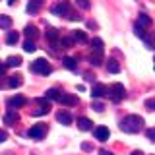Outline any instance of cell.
<instances>
[{
    "label": "cell",
    "mask_w": 155,
    "mask_h": 155,
    "mask_svg": "<svg viewBox=\"0 0 155 155\" xmlns=\"http://www.w3.org/2000/svg\"><path fill=\"white\" fill-rule=\"evenodd\" d=\"M27 136H29V138H33V140H41V138H45V136H47V126H45V124H37V126H33V128H29Z\"/></svg>",
    "instance_id": "obj_5"
},
{
    "label": "cell",
    "mask_w": 155,
    "mask_h": 155,
    "mask_svg": "<svg viewBox=\"0 0 155 155\" xmlns=\"http://www.w3.org/2000/svg\"><path fill=\"white\" fill-rule=\"evenodd\" d=\"M56 120L60 124H64V126H70L72 124V114L66 113V110H58V113H56Z\"/></svg>",
    "instance_id": "obj_9"
},
{
    "label": "cell",
    "mask_w": 155,
    "mask_h": 155,
    "mask_svg": "<svg viewBox=\"0 0 155 155\" xmlns=\"http://www.w3.org/2000/svg\"><path fill=\"white\" fill-rule=\"evenodd\" d=\"M68 12H70V2H66V0L51 6V14H54V16H68Z\"/></svg>",
    "instance_id": "obj_4"
},
{
    "label": "cell",
    "mask_w": 155,
    "mask_h": 155,
    "mask_svg": "<svg viewBox=\"0 0 155 155\" xmlns=\"http://www.w3.org/2000/svg\"><path fill=\"white\" fill-rule=\"evenodd\" d=\"M78 128H80L81 132H87V130H93V122H91L89 118H85V116H80V118H78Z\"/></svg>",
    "instance_id": "obj_10"
},
{
    "label": "cell",
    "mask_w": 155,
    "mask_h": 155,
    "mask_svg": "<svg viewBox=\"0 0 155 155\" xmlns=\"http://www.w3.org/2000/svg\"><path fill=\"white\" fill-rule=\"evenodd\" d=\"M62 62H64V68H68V70H76V66H78L76 60H74V58H70V56H66Z\"/></svg>",
    "instance_id": "obj_26"
},
{
    "label": "cell",
    "mask_w": 155,
    "mask_h": 155,
    "mask_svg": "<svg viewBox=\"0 0 155 155\" xmlns=\"http://www.w3.org/2000/svg\"><path fill=\"white\" fill-rule=\"evenodd\" d=\"M91 48H93V52H103V39H99V37H95V39H91Z\"/></svg>",
    "instance_id": "obj_18"
},
{
    "label": "cell",
    "mask_w": 155,
    "mask_h": 155,
    "mask_svg": "<svg viewBox=\"0 0 155 155\" xmlns=\"http://www.w3.org/2000/svg\"><path fill=\"white\" fill-rule=\"evenodd\" d=\"M99 155H113V153H110L109 149H101V151H99Z\"/></svg>",
    "instance_id": "obj_37"
},
{
    "label": "cell",
    "mask_w": 155,
    "mask_h": 155,
    "mask_svg": "<svg viewBox=\"0 0 155 155\" xmlns=\"http://www.w3.org/2000/svg\"><path fill=\"white\" fill-rule=\"evenodd\" d=\"M110 97V101L113 103H120V101L126 97V89H124V85L122 84H113L109 87V93H107Z\"/></svg>",
    "instance_id": "obj_3"
},
{
    "label": "cell",
    "mask_w": 155,
    "mask_h": 155,
    "mask_svg": "<svg viewBox=\"0 0 155 155\" xmlns=\"http://www.w3.org/2000/svg\"><path fill=\"white\" fill-rule=\"evenodd\" d=\"M23 48H25V52H35V43H33V41H29V39H27V41L25 43H23Z\"/></svg>",
    "instance_id": "obj_27"
},
{
    "label": "cell",
    "mask_w": 155,
    "mask_h": 155,
    "mask_svg": "<svg viewBox=\"0 0 155 155\" xmlns=\"http://www.w3.org/2000/svg\"><path fill=\"white\" fill-rule=\"evenodd\" d=\"M4 122L6 124H14V122H18V113H16V109H10L6 114H4Z\"/></svg>",
    "instance_id": "obj_17"
},
{
    "label": "cell",
    "mask_w": 155,
    "mask_h": 155,
    "mask_svg": "<svg viewBox=\"0 0 155 155\" xmlns=\"http://www.w3.org/2000/svg\"><path fill=\"white\" fill-rule=\"evenodd\" d=\"M76 4H78V6H80L81 10H87V8L91 6V4H89V0H76Z\"/></svg>",
    "instance_id": "obj_29"
},
{
    "label": "cell",
    "mask_w": 155,
    "mask_h": 155,
    "mask_svg": "<svg viewBox=\"0 0 155 155\" xmlns=\"http://www.w3.org/2000/svg\"><path fill=\"white\" fill-rule=\"evenodd\" d=\"M47 39H48L51 43L58 41V39H60V33H58V29H54V27H48V29H47Z\"/></svg>",
    "instance_id": "obj_21"
},
{
    "label": "cell",
    "mask_w": 155,
    "mask_h": 155,
    "mask_svg": "<svg viewBox=\"0 0 155 155\" xmlns=\"http://www.w3.org/2000/svg\"><path fill=\"white\" fill-rule=\"evenodd\" d=\"M145 136H147V140H151V142L155 143V128H147L145 130Z\"/></svg>",
    "instance_id": "obj_30"
},
{
    "label": "cell",
    "mask_w": 155,
    "mask_h": 155,
    "mask_svg": "<svg viewBox=\"0 0 155 155\" xmlns=\"http://www.w3.org/2000/svg\"><path fill=\"white\" fill-rule=\"evenodd\" d=\"M41 6H43V0H29L27 2V14L35 16L39 10H41Z\"/></svg>",
    "instance_id": "obj_11"
},
{
    "label": "cell",
    "mask_w": 155,
    "mask_h": 155,
    "mask_svg": "<svg viewBox=\"0 0 155 155\" xmlns=\"http://www.w3.org/2000/svg\"><path fill=\"white\" fill-rule=\"evenodd\" d=\"M6 66H12V68H18V66H21V56H8V60H6Z\"/></svg>",
    "instance_id": "obj_24"
},
{
    "label": "cell",
    "mask_w": 155,
    "mask_h": 155,
    "mask_svg": "<svg viewBox=\"0 0 155 155\" xmlns=\"http://www.w3.org/2000/svg\"><path fill=\"white\" fill-rule=\"evenodd\" d=\"M81 149H84V151H91L93 145H91V143H81Z\"/></svg>",
    "instance_id": "obj_35"
},
{
    "label": "cell",
    "mask_w": 155,
    "mask_h": 155,
    "mask_svg": "<svg viewBox=\"0 0 155 155\" xmlns=\"http://www.w3.org/2000/svg\"><path fill=\"white\" fill-rule=\"evenodd\" d=\"M93 136H95V140H99V142H107L109 136H110V132H109L107 126H99V128L93 130Z\"/></svg>",
    "instance_id": "obj_6"
},
{
    "label": "cell",
    "mask_w": 155,
    "mask_h": 155,
    "mask_svg": "<svg viewBox=\"0 0 155 155\" xmlns=\"http://www.w3.org/2000/svg\"><path fill=\"white\" fill-rule=\"evenodd\" d=\"M72 39H74L76 43H87V33L76 29V31H72Z\"/></svg>",
    "instance_id": "obj_15"
},
{
    "label": "cell",
    "mask_w": 155,
    "mask_h": 155,
    "mask_svg": "<svg viewBox=\"0 0 155 155\" xmlns=\"http://www.w3.org/2000/svg\"><path fill=\"white\" fill-rule=\"evenodd\" d=\"M89 62L93 66H101V64H103V52H91Z\"/></svg>",
    "instance_id": "obj_19"
},
{
    "label": "cell",
    "mask_w": 155,
    "mask_h": 155,
    "mask_svg": "<svg viewBox=\"0 0 155 155\" xmlns=\"http://www.w3.org/2000/svg\"><path fill=\"white\" fill-rule=\"evenodd\" d=\"M0 27H2V29H10V27H12V18L0 14Z\"/></svg>",
    "instance_id": "obj_23"
},
{
    "label": "cell",
    "mask_w": 155,
    "mask_h": 155,
    "mask_svg": "<svg viewBox=\"0 0 155 155\" xmlns=\"http://www.w3.org/2000/svg\"><path fill=\"white\" fill-rule=\"evenodd\" d=\"M60 103L66 105V107H74V105H78V97L76 95H70V93H62Z\"/></svg>",
    "instance_id": "obj_12"
},
{
    "label": "cell",
    "mask_w": 155,
    "mask_h": 155,
    "mask_svg": "<svg viewBox=\"0 0 155 155\" xmlns=\"http://www.w3.org/2000/svg\"><path fill=\"white\" fill-rule=\"evenodd\" d=\"M145 109L155 110V97H151V99H147V101H145Z\"/></svg>",
    "instance_id": "obj_31"
},
{
    "label": "cell",
    "mask_w": 155,
    "mask_h": 155,
    "mask_svg": "<svg viewBox=\"0 0 155 155\" xmlns=\"http://www.w3.org/2000/svg\"><path fill=\"white\" fill-rule=\"evenodd\" d=\"M23 31H25V39H29V41H35V39L39 37L37 27L31 25V23H29V25H25V29H23Z\"/></svg>",
    "instance_id": "obj_13"
},
{
    "label": "cell",
    "mask_w": 155,
    "mask_h": 155,
    "mask_svg": "<svg viewBox=\"0 0 155 155\" xmlns=\"http://www.w3.org/2000/svg\"><path fill=\"white\" fill-rule=\"evenodd\" d=\"M136 25H140V27H149L151 25V18L147 16V14H140V18H138V21H136Z\"/></svg>",
    "instance_id": "obj_16"
},
{
    "label": "cell",
    "mask_w": 155,
    "mask_h": 155,
    "mask_svg": "<svg viewBox=\"0 0 155 155\" xmlns=\"http://www.w3.org/2000/svg\"><path fill=\"white\" fill-rule=\"evenodd\" d=\"M107 93H109V87L103 85V84H95L93 89H91V95H93L95 99H101V97H105Z\"/></svg>",
    "instance_id": "obj_7"
},
{
    "label": "cell",
    "mask_w": 155,
    "mask_h": 155,
    "mask_svg": "<svg viewBox=\"0 0 155 155\" xmlns=\"http://www.w3.org/2000/svg\"><path fill=\"white\" fill-rule=\"evenodd\" d=\"M8 140V134H6V130H0V143L2 142H6Z\"/></svg>",
    "instance_id": "obj_34"
},
{
    "label": "cell",
    "mask_w": 155,
    "mask_h": 155,
    "mask_svg": "<svg viewBox=\"0 0 155 155\" xmlns=\"http://www.w3.org/2000/svg\"><path fill=\"white\" fill-rule=\"evenodd\" d=\"M66 18H68V19H74V21H80V19H81V18L78 16L76 12H72V10H70V12H68V16H66Z\"/></svg>",
    "instance_id": "obj_33"
},
{
    "label": "cell",
    "mask_w": 155,
    "mask_h": 155,
    "mask_svg": "<svg viewBox=\"0 0 155 155\" xmlns=\"http://www.w3.org/2000/svg\"><path fill=\"white\" fill-rule=\"evenodd\" d=\"M21 84H23L21 76H10L8 78V87H19Z\"/></svg>",
    "instance_id": "obj_22"
},
{
    "label": "cell",
    "mask_w": 155,
    "mask_h": 155,
    "mask_svg": "<svg viewBox=\"0 0 155 155\" xmlns=\"http://www.w3.org/2000/svg\"><path fill=\"white\" fill-rule=\"evenodd\" d=\"M6 43L8 45H16L18 43V31H10L6 35Z\"/></svg>",
    "instance_id": "obj_25"
},
{
    "label": "cell",
    "mask_w": 155,
    "mask_h": 155,
    "mask_svg": "<svg viewBox=\"0 0 155 155\" xmlns=\"http://www.w3.org/2000/svg\"><path fill=\"white\" fill-rule=\"evenodd\" d=\"M45 97H47L48 101H60V97H62V93H60V91L56 89V87H51V89H48L47 93H45Z\"/></svg>",
    "instance_id": "obj_14"
},
{
    "label": "cell",
    "mask_w": 155,
    "mask_h": 155,
    "mask_svg": "<svg viewBox=\"0 0 155 155\" xmlns=\"http://www.w3.org/2000/svg\"><path fill=\"white\" fill-rule=\"evenodd\" d=\"M130 155H143V153H142V151H138V149H136V151H132Z\"/></svg>",
    "instance_id": "obj_38"
},
{
    "label": "cell",
    "mask_w": 155,
    "mask_h": 155,
    "mask_svg": "<svg viewBox=\"0 0 155 155\" xmlns=\"http://www.w3.org/2000/svg\"><path fill=\"white\" fill-rule=\"evenodd\" d=\"M143 128V118L140 114H128L120 120V130L126 134H138Z\"/></svg>",
    "instance_id": "obj_1"
},
{
    "label": "cell",
    "mask_w": 155,
    "mask_h": 155,
    "mask_svg": "<svg viewBox=\"0 0 155 155\" xmlns=\"http://www.w3.org/2000/svg\"><path fill=\"white\" fill-rule=\"evenodd\" d=\"M107 70H109L110 74H118V72H120V66H118V62H116L114 58L107 60Z\"/></svg>",
    "instance_id": "obj_20"
},
{
    "label": "cell",
    "mask_w": 155,
    "mask_h": 155,
    "mask_svg": "<svg viewBox=\"0 0 155 155\" xmlns=\"http://www.w3.org/2000/svg\"><path fill=\"white\" fill-rule=\"evenodd\" d=\"M4 70H6V62L0 60V74H4Z\"/></svg>",
    "instance_id": "obj_36"
},
{
    "label": "cell",
    "mask_w": 155,
    "mask_h": 155,
    "mask_svg": "<svg viewBox=\"0 0 155 155\" xmlns=\"http://www.w3.org/2000/svg\"><path fill=\"white\" fill-rule=\"evenodd\" d=\"M31 72H35V74H43V76H48L52 72V66L48 64V60L45 58H37V60L31 62Z\"/></svg>",
    "instance_id": "obj_2"
},
{
    "label": "cell",
    "mask_w": 155,
    "mask_h": 155,
    "mask_svg": "<svg viewBox=\"0 0 155 155\" xmlns=\"http://www.w3.org/2000/svg\"><path fill=\"white\" fill-rule=\"evenodd\" d=\"M27 101H25V97L23 95H14L12 99H8V107L10 109H19V107H23Z\"/></svg>",
    "instance_id": "obj_8"
},
{
    "label": "cell",
    "mask_w": 155,
    "mask_h": 155,
    "mask_svg": "<svg viewBox=\"0 0 155 155\" xmlns=\"http://www.w3.org/2000/svg\"><path fill=\"white\" fill-rule=\"evenodd\" d=\"M93 110H97V113H103V110H105V105L99 103V101H95V103H93Z\"/></svg>",
    "instance_id": "obj_32"
},
{
    "label": "cell",
    "mask_w": 155,
    "mask_h": 155,
    "mask_svg": "<svg viewBox=\"0 0 155 155\" xmlns=\"http://www.w3.org/2000/svg\"><path fill=\"white\" fill-rule=\"evenodd\" d=\"M134 33H136L140 39H145V37H147V35H145V29L140 27V25H134Z\"/></svg>",
    "instance_id": "obj_28"
}]
</instances>
